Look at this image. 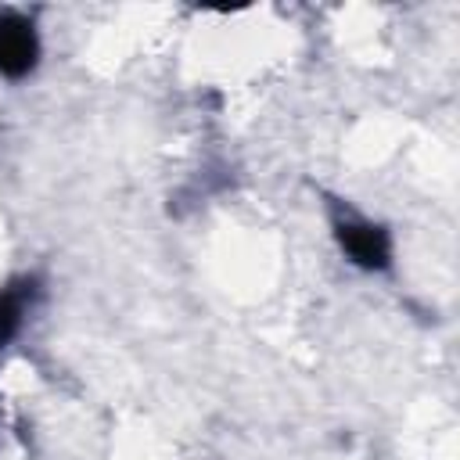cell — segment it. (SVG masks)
I'll return each mask as SVG.
<instances>
[{"label":"cell","instance_id":"obj_3","mask_svg":"<svg viewBox=\"0 0 460 460\" xmlns=\"http://www.w3.org/2000/svg\"><path fill=\"white\" fill-rule=\"evenodd\" d=\"M40 298H43L40 273H14V277H7L0 284V349L11 345L25 331L29 316L40 305Z\"/></svg>","mask_w":460,"mask_h":460},{"label":"cell","instance_id":"obj_1","mask_svg":"<svg viewBox=\"0 0 460 460\" xmlns=\"http://www.w3.org/2000/svg\"><path fill=\"white\" fill-rule=\"evenodd\" d=\"M327 226H331V241H334L338 255L349 266H356L363 273L392 270V262H395V237H392V230L381 219H374L367 212H356L345 201H331Z\"/></svg>","mask_w":460,"mask_h":460},{"label":"cell","instance_id":"obj_2","mask_svg":"<svg viewBox=\"0 0 460 460\" xmlns=\"http://www.w3.org/2000/svg\"><path fill=\"white\" fill-rule=\"evenodd\" d=\"M43 40L36 18L25 11H0V79H25L40 68Z\"/></svg>","mask_w":460,"mask_h":460}]
</instances>
